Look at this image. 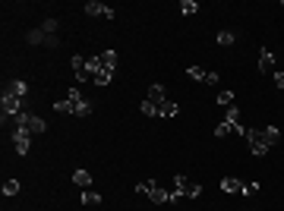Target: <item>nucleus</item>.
I'll list each match as a JSON object with an SVG mask.
<instances>
[{
  "instance_id": "obj_1",
  "label": "nucleus",
  "mask_w": 284,
  "mask_h": 211,
  "mask_svg": "<svg viewBox=\"0 0 284 211\" xmlns=\"http://www.w3.org/2000/svg\"><path fill=\"white\" fill-rule=\"evenodd\" d=\"M0 107H3V114H0V120L6 123V117H19V114H22V98L10 95V92H3V95H0Z\"/></svg>"
},
{
  "instance_id": "obj_2",
  "label": "nucleus",
  "mask_w": 284,
  "mask_h": 211,
  "mask_svg": "<svg viewBox=\"0 0 284 211\" xmlns=\"http://www.w3.org/2000/svg\"><path fill=\"white\" fill-rule=\"evenodd\" d=\"M13 148H16V155H28V148H32V130L28 126L13 130Z\"/></svg>"
},
{
  "instance_id": "obj_3",
  "label": "nucleus",
  "mask_w": 284,
  "mask_h": 211,
  "mask_svg": "<svg viewBox=\"0 0 284 211\" xmlns=\"http://www.w3.org/2000/svg\"><path fill=\"white\" fill-rule=\"evenodd\" d=\"M243 135H246V142H250V152L256 155V158H265L268 155V145L262 142V132H259V130H246Z\"/></svg>"
},
{
  "instance_id": "obj_4",
  "label": "nucleus",
  "mask_w": 284,
  "mask_h": 211,
  "mask_svg": "<svg viewBox=\"0 0 284 211\" xmlns=\"http://www.w3.org/2000/svg\"><path fill=\"white\" fill-rule=\"evenodd\" d=\"M82 10H85V16H104V19H114V10H111L108 3H98V0H88V3L82 6Z\"/></svg>"
},
{
  "instance_id": "obj_5",
  "label": "nucleus",
  "mask_w": 284,
  "mask_h": 211,
  "mask_svg": "<svg viewBox=\"0 0 284 211\" xmlns=\"http://www.w3.org/2000/svg\"><path fill=\"white\" fill-rule=\"evenodd\" d=\"M259 73H275V54L268 48L259 51Z\"/></svg>"
},
{
  "instance_id": "obj_6",
  "label": "nucleus",
  "mask_w": 284,
  "mask_h": 211,
  "mask_svg": "<svg viewBox=\"0 0 284 211\" xmlns=\"http://www.w3.org/2000/svg\"><path fill=\"white\" fill-rule=\"evenodd\" d=\"M98 60H101V70H111V73L117 70V51H114V48L101 51V54H98Z\"/></svg>"
},
{
  "instance_id": "obj_7",
  "label": "nucleus",
  "mask_w": 284,
  "mask_h": 211,
  "mask_svg": "<svg viewBox=\"0 0 284 211\" xmlns=\"http://www.w3.org/2000/svg\"><path fill=\"white\" fill-rule=\"evenodd\" d=\"M243 186H246V183H240L237 177H224V180H221V192H234V195H237V192H243Z\"/></svg>"
},
{
  "instance_id": "obj_8",
  "label": "nucleus",
  "mask_w": 284,
  "mask_h": 211,
  "mask_svg": "<svg viewBox=\"0 0 284 211\" xmlns=\"http://www.w3.org/2000/svg\"><path fill=\"white\" fill-rule=\"evenodd\" d=\"M3 92H10V95H16V98H26L28 95V85L22 79H13L10 85H3Z\"/></svg>"
},
{
  "instance_id": "obj_9",
  "label": "nucleus",
  "mask_w": 284,
  "mask_h": 211,
  "mask_svg": "<svg viewBox=\"0 0 284 211\" xmlns=\"http://www.w3.org/2000/svg\"><path fill=\"white\" fill-rule=\"evenodd\" d=\"M73 73H76V79H79V82L92 79V76H88V66H85V60H82V57H73Z\"/></svg>"
},
{
  "instance_id": "obj_10",
  "label": "nucleus",
  "mask_w": 284,
  "mask_h": 211,
  "mask_svg": "<svg viewBox=\"0 0 284 211\" xmlns=\"http://www.w3.org/2000/svg\"><path fill=\"white\" fill-rule=\"evenodd\" d=\"M259 132H262V142H265L268 148H272L275 142L281 139V130H278V126H265V130H259Z\"/></svg>"
},
{
  "instance_id": "obj_11",
  "label": "nucleus",
  "mask_w": 284,
  "mask_h": 211,
  "mask_svg": "<svg viewBox=\"0 0 284 211\" xmlns=\"http://www.w3.org/2000/svg\"><path fill=\"white\" fill-rule=\"evenodd\" d=\"M145 101H152V104H158V107H161V104L168 101V98H164V85H152V88H148V98H145Z\"/></svg>"
},
{
  "instance_id": "obj_12",
  "label": "nucleus",
  "mask_w": 284,
  "mask_h": 211,
  "mask_svg": "<svg viewBox=\"0 0 284 211\" xmlns=\"http://www.w3.org/2000/svg\"><path fill=\"white\" fill-rule=\"evenodd\" d=\"M73 183L82 186V189H88V186H92V173L88 170H73Z\"/></svg>"
},
{
  "instance_id": "obj_13",
  "label": "nucleus",
  "mask_w": 284,
  "mask_h": 211,
  "mask_svg": "<svg viewBox=\"0 0 284 211\" xmlns=\"http://www.w3.org/2000/svg\"><path fill=\"white\" fill-rule=\"evenodd\" d=\"M148 199L158 202V205H164V202H170V195H168V189H161V186L155 183V186H152V192H148Z\"/></svg>"
},
{
  "instance_id": "obj_14",
  "label": "nucleus",
  "mask_w": 284,
  "mask_h": 211,
  "mask_svg": "<svg viewBox=\"0 0 284 211\" xmlns=\"http://www.w3.org/2000/svg\"><path fill=\"white\" fill-rule=\"evenodd\" d=\"M177 110H180V107H177V101H164L161 107H158V117L170 120V117H177Z\"/></svg>"
},
{
  "instance_id": "obj_15",
  "label": "nucleus",
  "mask_w": 284,
  "mask_h": 211,
  "mask_svg": "<svg viewBox=\"0 0 284 211\" xmlns=\"http://www.w3.org/2000/svg\"><path fill=\"white\" fill-rule=\"evenodd\" d=\"M82 205H101V195L95 192V189H82Z\"/></svg>"
},
{
  "instance_id": "obj_16",
  "label": "nucleus",
  "mask_w": 284,
  "mask_h": 211,
  "mask_svg": "<svg viewBox=\"0 0 284 211\" xmlns=\"http://www.w3.org/2000/svg\"><path fill=\"white\" fill-rule=\"evenodd\" d=\"M111 79H114V73H111V70H98V73L92 76L95 85H111Z\"/></svg>"
},
{
  "instance_id": "obj_17",
  "label": "nucleus",
  "mask_w": 284,
  "mask_h": 211,
  "mask_svg": "<svg viewBox=\"0 0 284 211\" xmlns=\"http://www.w3.org/2000/svg\"><path fill=\"white\" fill-rule=\"evenodd\" d=\"M26 41H28V44H44V41H48V35H44L41 26H38V28H32V32L26 35Z\"/></svg>"
},
{
  "instance_id": "obj_18",
  "label": "nucleus",
  "mask_w": 284,
  "mask_h": 211,
  "mask_svg": "<svg viewBox=\"0 0 284 211\" xmlns=\"http://www.w3.org/2000/svg\"><path fill=\"white\" fill-rule=\"evenodd\" d=\"M199 195H202V186L199 183H186L183 186V199H199Z\"/></svg>"
},
{
  "instance_id": "obj_19",
  "label": "nucleus",
  "mask_w": 284,
  "mask_h": 211,
  "mask_svg": "<svg viewBox=\"0 0 284 211\" xmlns=\"http://www.w3.org/2000/svg\"><path fill=\"white\" fill-rule=\"evenodd\" d=\"M215 38H218V44H221V48H230V44L237 41V35H234V32H227V28H224V32H218V35H215Z\"/></svg>"
},
{
  "instance_id": "obj_20",
  "label": "nucleus",
  "mask_w": 284,
  "mask_h": 211,
  "mask_svg": "<svg viewBox=\"0 0 284 211\" xmlns=\"http://www.w3.org/2000/svg\"><path fill=\"white\" fill-rule=\"evenodd\" d=\"M186 76L196 79V82H205V79H208V70H202V66H190V70H186Z\"/></svg>"
},
{
  "instance_id": "obj_21",
  "label": "nucleus",
  "mask_w": 284,
  "mask_h": 211,
  "mask_svg": "<svg viewBox=\"0 0 284 211\" xmlns=\"http://www.w3.org/2000/svg\"><path fill=\"white\" fill-rule=\"evenodd\" d=\"M54 110H57V114H76V107H73V101H70V98L57 101V104H54Z\"/></svg>"
},
{
  "instance_id": "obj_22",
  "label": "nucleus",
  "mask_w": 284,
  "mask_h": 211,
  "mask_svg": "<svg viewBox=\"0 0 284 211\" xmlns=\"http://www.w3.org/2000/svg\"><path fill=\"white\" fill-rule=\"evenodd\" d=\"M57 26H60V22H57L54 16H48V19L41 22V32H44V35H54V32H57Z\"/></svg>"
},
{
  "instance_id": "obj_23",
  "label": "nucleus",
  "mask_w": 284,
  "mask_h": 211,
  "mask_svg": "<svg viewBox=\"0 0 284 211\" xmlns=\"http://www.w3.org/2000/svg\"><path fill=\"white\" fill-rule=\"evenodd\" d=\"M0 192H3V195H16L19 192V180H6V183L0 186Z\"/></svg>"
},
{
  "instance_id": "obj_24",
  "label": "nucleus",
  "mask_w": 284,
  "mask_h": 211,
  "mask_svg": "<svg viewBox=\"0 0 284 211\" xmlns=\"http://www.w3.org/2000/svg\"><path fill=\"white\" fill-rule=\"evenodd\" d=\"M218 104H221V107H234V92H227V88L218 92Z\"/></svg>"
},
{
  "instance_id": "obj_25",
  "label": "nucleus",
  "mask_w": 284,
  "mask_h": 211,
  "mask_svg": "<svg viewBox=\"0 0 284 211\" xmlns=\"http://www.w3.org/2000/svg\"><path fill=\"white\" fill-rule=\"evenodd\" d=\"M230 132H234V123H227V120L215 126V135H218V139H224V135H230Z\"/></svg>"
},
{
  "instance_id": "obj_26",
  "label": "nucleus",
  "mask_w": 284,
  "mask_h": 211,
  "mask_svg": "<svg viewBox=\"0 0 284 211\" xmlns=\"http://www.w3.org/2000/svg\"><path fill=\"white\" fill-rule=\"evenodd\" d=\"M139 110H142L145 117H158V104H152V101H142V104H139Z\"/></svg>"
},
{
  "instance_id": "obj_27",
  "label": "nucleus",
  "mask_w": 284,
  "mask_h": 211,
  "mask_svg": "<svg viewBox=\"0 0 284 211\" xmlns=\"http://www.w3.org/2000/svg\"><path fill=\"white\" fill-rule=\"evenodd\" d=\"M180 10H183V16H193V13L199 10V3L196 0H180Z\"/></svg>"
},
{
  "instance_id": "obj_28",
  "label": "nucleus",
  "mask_w": 284,
  "mask_h": 211,
  "mask_svg": "<svg viewBox=\"0 0 284 211\" xmlns=\"http://www.w3.org/2000/svg\"><path fill=\"white\" fill-rule=\"evenodd\" d=\"M92 114V101H79L76 104V117H88Z\"/></svg>"
},
{
  "instance_id": "obj_29",
  "label": "nucleus",
  "mask_w": 284,
  "mask_h": 211,
  "mask_svg": "<svg viewBox=\"0 0 284 211\" xmlns=\"http://www.w3.org/2000/svg\"><path fill=\"white\" fill-rule=\"evenodd\" d=\"M66 98H70V101H73V107H76L79 101H85V98H82V92H79V88H70V92H66Z\"/></svg>"
},
{
  "instance_id": "obj_30",
  "label": "nucleus",
  "mask_w": 284,
  "mask_h": 211,
  "mask_svg": "<svg viewBox=\"0 0 284 211\" xmlns=\"http://www.w3.org/2000/svg\"><path fill=\"white\" fill-rule=\"evenodd\" d=\"M152 186H155V180H142V183L136 186V192H142V195H148V192H152Z\"/></svg>"
},
{
  "instance_id": "obj_31",
  "label": "nucleus",
  "mask_w": 284,
  "mask_h": 211,
  "mask_svg": "<svg viewBox=\"0 0 284 211\" xmlns=\"http://www.w3.org/2000/svg\"><path fill=\"white\" fill-rule=\"evenodd\" d=\"M224 120L237 126V120H240V110H237V107H227V117H224Z\"/></svg>"
},
{
  "instance_id": "obj_32",
  "label": "nucleus",
  "mask_w": 284,
  "mask_h": 211,
  "mask_svg": "<svg viewBox=\"0 0 284 211\" xmlns=\"http://www.w3.org/2000/svg\"><path fill=\"white\" fill-rule=\"evenodd\" d=\"M44 48H51V51H54V48H60V35H48V41H44Z\"/></svg>"
},
{
  "instance_id": "obj_33",
  "label": "nucleus",
  "mask_w": 284,
  "mask_h": 211,
  "mask_svg": "<svg viewBox=\"0 0 284 211\" xmlns=\"http://www.w3.org/2000/svg\"><path fill=\"white\" fill-rule=\"evenodd\" d=\"M259 192V183H246L243 186V195H256Z\"/></svg>"
},
{
  "instance_id": "obj_34",
  "label": "nucleus",
  "mask_w": 284,
  "mask_h": 211,
  "mask_svg": "<svg viewBox=\"0 0 284 211\" xmlns=\"http://www.w3.org/2000/svg\"><path fill=\"white\" fill-rule=\"evenodd\" d=\"M275 82L281 85V92H284V73H275Z\"/></svg>"
}]
</instances>
